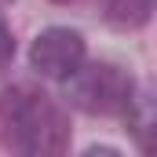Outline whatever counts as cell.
Instances as JSON below:
<instances>
[{
    "mask_svg": "<svg viewBox=\"0 0 157 157\" xmlns=\"http://www.w3.org/2000/svg\"><path fill=\"white\" fill-rule=\"evenodd\" d=\"M124 117H128V132H132L135 146L143 154H157V88L135 91Z\"/></svg>",
    "mask_w": 157,
    "mask_h": 157,
    "instance_id": "obj_4",
    "label": "cell"
},
{
    "mask_svg": "<svg viewBox=\"0 0 157 157\" xmlns=\"http://www.w3.org/2000/svg\"><path fill=\"white\" fill-rule=\"evenodd\" d=\"M11 59H15V37H11V29L0 22V70H7Z\"/></svg>",
    "mask_w": 157,
    "mask_h": 157,
    "instance_id": "obj_6",
    "label": "cell"
},
{
    "mask_svg": "<svg viewBox=\"0 0 157 157\" xmlns=\"http://www.w3.org/2000/svg\"><path fill=\"white\" fill-rule=\"evenodd\" d=\"M157 0H106V18L117 29H139L150 22Z\"/></svg>",
    "mask_w": 157,
    "mask_h": 157,
    "instance_id": "obj_5",
    "label": "cell"
},
{
    "mask_svg": "<svg viewBox=\"0 0 157 157\" xmlns=\"http://www.w3.org/2000/svg\"><path fill=\"white\" fill-rule=\"evenodd\" d=\"M0 143L26 157L62 154L70 146V121L51 95L15 84L0 95Z\"/></svg>",
    "mask_w": 157,
    "mask_h": 157,
    "instance_id": "obj_1",
    "label": "cell"
},
{
    "mask_svg": "<svg viewBox=\"0 0 157 157\" xmlns=\"http://www.w3.org/2000/svg\"><path fill=\"white\" fill-rule=\"evenodd\" d=\"M29 62L40 77H51V80H66L80 62H84V37L77 29H44L33 48H29Z\"/></svg>",
    "mask_w": 157,
    "mask_h": 157,
    "instance_id": "obj_3",
    "label": "cell"
},
{
    "mask_svg": "<svg viewBox=\"0 0 157 157\" xmlns=\"http://www.w3.org/2000/svg\"><path fill=\"white\" fill-rule=\"evenodd\" d=\"M59 4H70V0H59Z\"/></svg>",
    "mask_w": 157,
    "mask_h": 157,
    "instance_id": "obj_7",
    "label": "cell"
},
{
    "mask_svg": "<svg viewBox=\"0 0 157 157\" xmlns=\"http://www.w3.org/2000/svg\"><path fill=\"white\" fill-rule=\"evenodd\" d=\"M62 84H66L70 106H77L84 113H95V117L124 113L132 95H135L132 77L121 66H113V62H88V66L80 62Z\"/></svg>",
    "mask_w": 157,
    "mask_h": 157,
    "instance_id": "obj_2",
    "label": "cell"
}]
</instances>
